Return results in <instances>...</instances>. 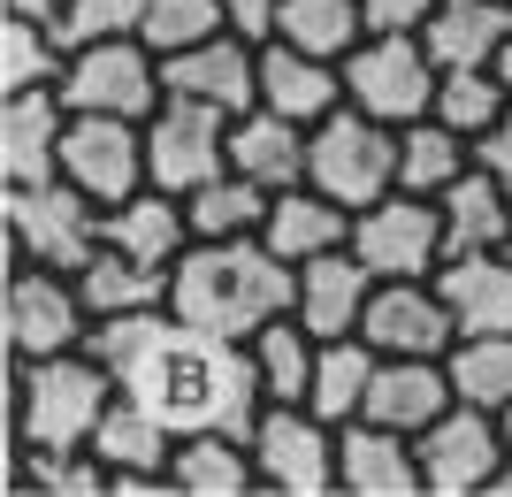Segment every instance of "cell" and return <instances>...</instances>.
I'll use <instances>...</instances> for the list:
<instances>
[{
	"label": "cell",
	"mask_w": 512,
	"mask_h": 497,
	"mask_svg": "<svg viewBox=\"0 0 512 497\" xmlns=\"http://www.w3.org/2000/svg\"><path fill=\"white\" fill-rule=\"evenodd\" d=\"M214 31H230L222 23V0H146V23H138V39L153 54H184V46L214 39Z\"/></svg>",
	"instance_id": "f35d334b"
},
{
	"label": "cell",
	"mask_w": 512,
	"mask_h": 497,
	"mask_svg": "<svg viewBox=\"0 0 512 497\" xmlns=\"http://www.w3.org/2000/svg\"><path fill=\"white\" fill-rule=\"evenodd\" d=\"M505 39L512 0H436V16L421 23V46L436 54V69H490Z\"/></svg>",
	"instance_id": "83f0119b"
},
{
	"label": "cell",
	"mask_w": 512,
	"mask_h": 497,
	"mask_svg": "<svg viewBox=\"0 0 512 497\" xmlns=\"http://www.w3.org/2000/svg\"><path fill=\"white\" fill-rule=\"evenodd\" d=\"M299 299V268L276 260L260 238H192V253L169 268V306L214 337H253Z\"/></svg>",
	"instance_id": "7a4b0ae2"
},
{
	"label": "cell",
	"mask_w": 512,
	"mask_h": 497,
	"mask_svg": "<svg viewBox=\"0 0 512 497\" xmlns=\"http://www.w3.org/2000/svg\"><path fill=\"white\" fill-rule=\"evenodd\" d=\"M360 337L375 352H413V360H444V352L459 345V329H451V306H444V291H436V276L375 283Z\"/></svg>",
	"instance_id": "9a60e30c"
},
{
	"label": "cell",
	"mask_w": 512,
	"mask_h": 497,
	"mask_svg": "<svg viewBox=\"0 0 512 497\" xmlns=\"http://www.w3.org/2000/svg\"><path fill=\"white\" fill-rule=\"evenodd\" d=\"M268 184L260 176H207L199 192H184V215H192V238H260V222H268Z\"/></svg>",
	"instance_id": "1f68e13d"
},
{
	"label": "cell",
	"mask_w": 512,
	"mask_h": 497,
	"mask_svg": "<svg viewBox=\"0 0 512 497\" xmlns=\"http://www.w3.org/2000/svg\"><path fill=\"white\" fill-rule=\"evenodd\" d=\"M459 398H451V375L444 360H413V352H383L375 360V383H367V406L360 421H383V429H406L421 436L436 413H451Z\"/></svg>",
	"instance_id": "ffe728a7"
},
{
	"label": "cell",
	"mask_w": 512,
	"mask_h": 497,
	"mask_svg": "<svg viewBox=\"0 0 512 497\" xmlns=\"http://www.w3.org/2000/svg\"><path fill=\"white\" fill-rule=\"evenodd\" d=\"M62 8H69V0H8V16H46V23L62 16Z\"/></svg>",
	"instance_id": "ee69618b"
},
{
	"label": "cell",
	"mask_w": 512,
	"mask_h": 497,
	"mask_svg": "<svg viewBox=\"0 0 512 497\" xmlns=\"http://www.w3.org/2000/svg\"><path fill=\"white\" fill-rule=\"evenodd\" d=\"M107 406H115V375L92 345L54 352V360H16V444L77 452V444H92Z\"/></svg>",
	"instance_id": "3957f363"
},
{
	"label": "cell",
	"mask_w": 512,
	"mask_h": 497,
	"mask_svg": "<svg viewBox=\"0 0 512 497\" xmlns=\"http://www.w3.org/2000/svg\"><path fill=\"white\" fill-rule=\"evenodd\" d=\"M306 153H314V123H299V115H276V108H260V100L245 115H230V169L260 176L268 192L306 184Z\"/></svg>",
	"instance_id": "7402d4cb"
},
{
	"label": "cell",
	"mask_w": 512,
	"mask_h": 497,
	"mask_svg": "<svg viewBox=\"0 0 512 497\" xmlns=\"http://www.w3.org/2000/svg\"><path fill=\"white\" fill-rule=\"evenodd\" d=\"M100 238L115 245V253L146 260V268H176V260L192 253V215H184V199L161 192V184H146V192H130L107 207Z\"/></svg>",
	"instance_id": "cb8c5ba5"
},
{
	"label": "cell",
	"mask_w": 512,
	"mask_h": 497,
	"mask_svg": "<svg viewBox=\"0 0 512 497\" xmlns=\"http://www.w3.org/2000/svg\"><path fill=\"white\" fill-rule=\"evenodd\" d=\"M62 176L100 207L146 192V123H130V115H69Z\"/></svg>",
	"instance_id": "4fadbf2b"
},
{
	"label": "cell",
	"mask_w": 512,
	"mask_h": 497,
	"mask_svg": "<svg viewBox=\"0 0 512 497\" xmlns=\"http://www.w3.org/2000/svg\"><path fill=\"white\" fill-rule=\"evenodd\" d=\"M260 108L299 115V123L337 115L344 108V62H321V54H299V46L268 39L260 46Z\"/></svg>",
	"instance_id": "d4e9b609"
},
{
	"label": "cell",
	"mask_w": 512,
	"mask_h": 497,
	"mask_svg": "<svg viewBox=\"0 0 512 497\" xmlns=\"http://www.w3.org/2000/svg\"><path fill=\"white\" fill-rule=\"evenodd\" d=\"M169 482H176V497H245V490H260L253 436H237V429H199V436H176Z\"/></svg>",
	"instance_id": "4316f807"
},
{
	"label": "cell",
	"mask_w": 512,
	"mask_h": 497,
	"mask_svg": "<svg viewBox=\"0 0 512 497\" xmlns=\"http://www.w3.org/2000/svg\"><path fill=\"white\" fill-rule=\"evenodd\" d=\"M16 490H39V497H100L107 490V467H100L92 444H77V452L23 444V452H16Z\"/></svg>",
	"instance_id": "8d00e7d4"
},
{
	"label": "cell",
	"mask_w": 512,
	"mask_h": 497,
	"mask_svg": "<svg viewBox=\"0 0 512 497\" xmlns=\"http://www.w3.org/2000/svg\"><path fill=\"white\" fill-rule=\"evenodd\" d=\"M138 23H146V0H69L54 31L77 54V46H100V39H138Z\"/></svg>",
	"instance_id": "ab89813d"
},
{
	"label": "cell",
	"mask_w": 512,
	"mask_h": 497,
	"mask_svg": "<svg viewBox=\"0 0 512 497\" xmlns=\"http://www.w3.org/2000/svg\"><path fill=\"white\" fill-rule=\"evenodd\" d=\"M375 360L383 352L367 345V337H329L321 345V360H314V398L306 406L321 413V421H360V406H367V383H375Z\"/></svg>",
	"instance_id": "836d02e7"
},
{
	"label": "cell",
	"mask_w": 512,
	"mask_h": 497,
	"mask_svg": "<svg viewBox=\"0 0 512 497\" xmlns=\"http://www.w3.org/2000/svg\"><path fill=\"white\" fill-rule=\"evenodd\" d=\"M62 100H69V115H130V123H146L169 100V77H161V54L146 39H100V46L69 54Z\"/></svg>",
	"instance_id": "52a82bcc"
},
{
	"label": "cell",
	"mask_w": 512,
	"mask_h": 497,
	"mask_svg": "<svg viewBox=\"0 0 512 497\" xmlns=\"http://www.w3.org/2000/svg\"><path fill=\"white\" fill-rule=\"evenodd\" d=\"M222 23H230L237 39L268 46V39H276V23H283V0H222Z\"/></svg>",
	"instance_id": "60d3db41"
},
{
	"label": "cell",
	"mask_w": 512,
	"mask_h": 497,
	"mask_svg": "<svg viewBox=\"0 0 512 497\" xmlns=\"http://www.w3.org/2000/svg\"><path fill=\"white\" fill-rule=\"evenodd\" d=\"M367 299H375V268H367L352 245H337V253H321V260L299 268V299H291V314L329 345V337H360Z\"/></svg>",
	"instance_id": "ac0fdd59"
},
{
	"label": "cell",
	"mask_w": 512,
	"mask_h": 497,
	"mask_svg": "<svg viewBox=\"0 0 512 497\" xmlns=\"http://www.w3.org/2000/svg\"><path fill=\"white\" fill-rule=\"evenodd\" d=\"M92 452H100L107 490H115V497H161V490H176V482H169L176 429H169V421H161L153 406L123 398V390H115V406L100 413V429H92Z\"/></svg>",
	"instance_id": "5bb4252c"
},
{
	"label": "cell",
	"mask_w": 512,
	"mask_h": 497,
	"mask_svg": "<svg viewBox=\"0 0 512 497\" xmlns=\"http://www.w3.org/2000/svg\"><path fill=\"white\" fill-rule=\"evenodd\" d=\"M260 245H268L276 260H291V268H306V260H321V253H337V245H352V207H337V199L314 192V184H283V192L268 199Z\"/></svg>",
	"instance_id": "44dd1931"
},
{
	"label": "cell",
	"mask_w": 512,
	"mask_h": 497,
	"mask_svg": "<svg viewBox=\"0 0 512 497\" xmlns=\"http://www.w3.org/2000/svg\"><path fill=\"white\" fill-rule=\"evenodd\" d=\"M474 169V138H459L451 123L421 115V123L398 130V192H421V199H444L451 176Z\"/></svg>",
	"instance_id": "4dcf8cb0"
},
{
	"label": "cell",
	"mask_w": 512,
	"mask_h": 497,
	"mask_svg": "<svg viewBox=\"0 0 512 497\" xmlns=\"http://www.w3.org/2000/svg\"><path fill=\"white\" fill-rule=\"evenodd\" d=\"M444 375H451V398H459V406L505 413L512 406V329L505 337H459V345L444 352Z\"/></svg>",
	"instance_id": "e575fe53"
},
{
	"label": "cell",
	"mask_w": 512,
	"mask_h": 497,
	"mask_svg": "<svg viewBox=\"0 0 512 497\" xmlns=\"http://www.w3.org/2000/svg\"><path fill=\"white\" fill-rule=\"evenodd\" d=\"M505 108H512V100H505V85H497V69H444V77H436V108H428V115L482 146V130H490Z\"/></svg>",
	"instance_id": "74e56055"
},
{
	"label": "cell",
	"mask_w": 512,
	"mask_h": 497,
	"mask_svg": "<svg viewBox=\"0 0 512 497\" xmlns=\"http://www.w3.org/2000/svg\"><path fill=\"white\" fill-rule=\"evenodd\" d=\"M253 459H260V490L329 497L337 490V421H321L314 406H260Z\"/></svg>",
	"instance_id": "30bf717a"
},
{
	"label": "cell",
	"mask_w": 512,
	"mask_h": 497,
	"mask_svg": "<svg viewBox=\"0 0 512 497\" xmlns=\"http://www.w3.org/2000/svg\"><path fill=\"white\" fill-rule=\"evenodd\" d=\"M505 253H512V245H505Z\"/></svg>",
	"instance_id": "7dc6e473"
},
{
	"label": "cell",
	"mask_w": 512,
	"mask_h": 497,
	"mask_svg": "<svg viewBox=\"0 0 512 497\" xmlns=\"http://www.w3.org/2000/svg\"><path fill=\"white\" fill-rule=\"evenodd\" d=\"M474 161H482V169H490L497 184H505V192H512V108L497 115L490 130H482V146H474Z\"/></svg>",
	"instance_id": "7bdbcfd3"
},
{
	"label": "cell",
	"mask_w": 512,
	"mask_h": 497,
	"mask_svg": "<svg viewBox=\"0 0 512 497\" xmlns=\"http://www.w3.org/2000/svg\"><path fill=\"white\" fill-rule=\"evenodd\" d=\"M337 490L344 497H421V444L383 421H344L337 429Z\"/></svg>",
	"instance_id": "e0dca14e"
},
{
	"label": "cell",
	"mask_w": 512,
	"mask_h": 497,
	"mask_svg": "<svg viewBox=\"0 0 512 497\" xmlns=\"http://www.w3.org/2000/svg\"><path fill=\"white\" fill-rule=\"evenodd\" d=\"M413 444H421L428 497H474V490H497V475H505V429H497V413H482V406L436 413Z\"/></svg>",
	"instance_id": "7c38bea8"
},
{
	"label": "cell",
	"mask_w": 512,
	"mask_h": 497,
	"mask_svg": "<svg viewBox=\"0 0 512 497\" xmlns=\"http://www.w3.org/2000/svg\"><path fill=\"white\" fill-rule=\"evenodd\" d=\"M497 429H505V475H497V490H512V406L497 413Z\"/></svg>",
	"instance_id": "f6af8a7d"
},
{
	"label": "cell",
	"mask_w": 512,
	"mask_h": 497,
	"mask_svg": "<svg viewBox=\"0 0 512 497\" xmlns=\"http://www.w3.org/2000/svg\"><path fill=\"white\" fill-rule=\"evenodd\" d=\"M100 222H107V207L85 199L69 176L8 184V245H16V260H39V268H69V276H77V268L107 245Z\"/></svg>",
	"instance_id": "8992f818"
},
{
	"label": "cell",
	"mask_w": 512,
	"mask_h": 497,
	"mask_svg": "<svg viewBox=\"0 0 512 497\" xmlns=\"http://www.w3.org/2000/svg\"><path fill=\"white\" fill-rule=\"evenodd\" d=\"M436 54L421 46V31H367L352 54H344V108L375 115V123L406 130L436 108Z\"/></svg>",
	"instance_id": "277c9868"
},
{
	"label": "cell",
	"mask_w": 512,
	"mask_h": 497,
	"mask_svg": "<svg viewBox=\"0 0 512 497\" xmlns=\"http://www.w3.org/2000/svg\"><path fill=\"white\" fill-rule=\"evenodd\" d=\"M69 77V46L46 16H8L0 23V92H46Z\"/></svg>",
	"instance_id": "d6a6232c"
},
{
	"label": "cell",
	"mask_w": 512,
	"mask_h": 497,
	"mask_svg": "<svg viewBox=\"0 0 512 497\" xmlns=\"http://www.w3.org/2000/svg\"><path fill=\"white\" fill-rule=\"evenodd\" d=\"M161 77H169V92H184V100L245 115L260 100V46L237 39V31H214V39L184 46V54H161Z\"/></svg>",
	"instance_id": "2e32d148"
},
{
	"label": "cell",
	"mask_w": 512,
	"mask_h": 497,
	"mask_svg": "<svg viewBox=\"0 0 512 497\" xmlns=\"http://www.w3.org/2000/svg\"><path fill=\"white\" fill-rule=\"evenodd\" d=\"M352 253L375 268V283L398 276H436L444 268V207L421 192H390L352 215Z\"/></svg>",
	"instance_id": "8fae6325"
},
{
	"label": "cell",
	"mask_w": 512,
	"mask_h": 497,
	"mask_svg": "<svg viewBox=\"0 0 512 497\" xmlns=\"http://www.w3.org/2000/svg\"><path fill=\"white\" fill-rule=\"evenodd\" d=\"M92 352L107 360L115 390L138 398V406H153L176 436H199V429L253 436L260 406H268V398H260L253 345L184 322L176 306H146V314H107V322H92Z\"/></svg>",
	"instance_id": "6da1fadb"
},
{
	"label": "cell",
	"mask_w": 512,
	"mask_h": 497,
	"mask_svg": "<svg viewBox=\"0 0 512 497\" xmlns=\"http://www.w3.org/2000/svg\"><path fill=\"white\" fill-rule=\"evenodd\" d=\"M276 39L299 46V54H321V62H344L367 39V16H360V0H283Z\"/></svg>",
	"instance_id": "d590c367"
},
{
	"label": "cell",
	"mask_w": 512,
	"mask_h": 497,
	"mask_svg": "<svg viewBox=\"0 0 512 497\" xmlns=\"http://www.w3.org/2000/svg\"><path fill=\"white\" fill-rule=\"evenodd\" d=\"M459 337H505L512 329V253H451L436 268Z\"/></svg>",
	"instance_id": "603a6c76"
},
{
	"label": "cell",
	"mask_w": 512,
	"mask_h": 497,
	"mask_svg": "<svg viewBox=\"0 0 512 497\" xmlns=\"http://www.w3.org/2000/svg\"><path fill=\"white\" fill-rule=\"evenodd\" d=\"M85 345H92V306L77 291V276L23 260L8 276V352L16 360H54V352H85Z\"/></svg>",
	"instance_id": "9c48e42d"
},
{
	"label": "cell",
	"mask_w": 512,
	"mask_h": 497,
	"mask_svg": "<svg viewBox=\"0 0 512 497\" xmlns=\"http://www.w3.org/2000/svg\"><path fill=\"white\" fill-rule=\"evenodd\" d=\"M222 169H230V115L207 108V100L169 92V100L146 115V184L184 199Z\"/></svg>",
	"instance_id": "ba28073f"
},
{
	"label": "cell",
	"mask_w": 512,
	"mask_h": 497,
	"mask_svg": "<svg viewBox=\"0 0 512 497\" xmlns=\"http://www.w3.org/2000/svg\"><path fill=\"white\" fill-rule=\"evenodd\" d=\"M62 138H69L62 85L8 92V108H0V169H8V184H46V176H62Z\"/></svg>",
	"instance_id": "d6986e66"
},
{
	"label": "cell",
	"mask_w": 512,
	"mask_h": 497,
	"mask_svg": "<svg viewBox=\"0 0 512 497\" xmlns=\"http://www.w3.org/2000/svg\"><path fill=\"white\" fill-rule=\"evenodd\" d=\"M436 207H444V260L451 253H505L512 245V192L482 161L467 176H451Z\"/></svg>",
	"instance_id": "484cf974"
},
{
	"label": "cell",
	"mask_w": 512,
	"mask_h": 497,
	"mask_svg": "<svg viewBox=\"0 0 512 497\" xmlns=\"http://www.w3.org/2000/svg\"><path fill=\"white\" fill-rule=\"evenodd\" d=\"M490 69H497V85H505V100H512V39L497 46V62H490Z\"/></svg>",
	"instance_id": "bcb514c9"
},
{
	"label": "cell",
	"mask_w": 512,
	"mask_h": 497,
	"mask_svg": "<svg viewBox=\"0 0 512 497\" xmlns=\"http://www.w3.org/2000/svg\"><path fill=\"white\" fill-rule=\"evenodd\" d=\"M245 345H253L260 398H268V406H306V398H314V360H321V337L299 322V314H276V322H268V329H253Z\"/></svg>",
	"instance_id": "f1b7e54d"
},
{
	"label": "cell",
	"mask_w": 512,
	"mask_h": 497,
	"mask_svg": "<svg viewBox=\"0 0 512 497\" xmlns=\"http://www.w3.org/2000/svg\"><path fill=\"white\" fill-rule=\"evenodd\" d=\"M306 184L329 192L337 207H375L398 192V130L375 123L360 108H337L314 123V153H306Z\"/></svg>",
	"instance_id": "5b68a950"
},
{
	"label": "cell",
	"mask_w": 512,
	"mask_h": 497,
	"mask_svg": "<svg viewBox=\"0 0 512 497\" xmlns=\"http://www.w3.org/2000/svg\"><path fill=\"white\" fill-rule=\"evenodd\" d=\"M367 31H421L428 16H436V0H360Z\"/></svg>",
	"instance_id": "b9f144b4"
},
{
	"label": "cell",
	"mask_w": 512,
	"mask_h": 497,
	"mask_svg": "<svg viewBox=\"0 0 512 497\" xmlns=\"http://www.w3.org/2000/svg\"><path fill=\"white\" fill-rule=\"evenodd\" d=\"M77 291H85L92 322H107V314H146V306H169V268H146V260L100 245V253L77 268Z\"/></svg>",
	"instance_id": "f546056e"
}]
</instances>
